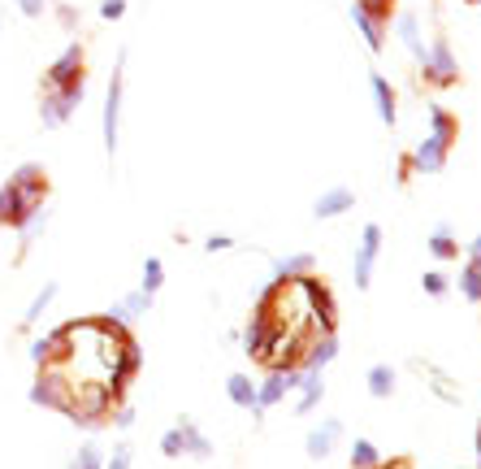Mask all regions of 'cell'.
Instances as JSON below:
<instances>
[{
  "label": "cell",
  "instance_id": "1",
  "mask_svg": "<svg viewBox=\"0 0 481 469\" xmlns=\"http://www.w3.org/2000/svg\"><path fill=\"white\" fill-rule=\"evenodd\" d=\"M83 96H87V78L65 83V87H44L39 92V122H44V131H61L65 122L78 113Z\"/></svg>",
  "mask_w": 481,
  "mask_h": 469
},
{
  "label": "cell",
  "instance_id": "2",
  "mask_svg": "<svg viewBox=\"0 0 481 469\" xmlns=\"http://www.w3.org/2000/svg\"><path fill=\"white\" fill-rule=\"evenodd\" d=\"M122 96H126V53H118V66H113L109 92H104V109H100V135H104L109 157L118 152V139H122Z\"/></svg>",
  "mask_w": 481,
  "mask_h": 469
},
{
  "label": "cell",
  "instance_id": "3",
  "mask_svg": "<svg viewBox=\"0 0 481 469\" xmlns=\"http://www.w3.org/2000/svg\"><path fill=\"white\" fill-rule=\"evenodd\" d=\"M417 70L429 87H455V83H460V62H455V53H451L447 35H434V39H429L425 62H420Z\"/></svg>",
  "mask_w": 481,
  "mask_h": 469
},
{
  "label": "cell",
  "instance_id": "4",
  "mask_svg": "<svg viewBox=\"0 0 481 469\" xmlns=\"http://www.w3.org/2000/svg\"><path fill=\"white\" fill-rule=\"evenodd\" d=\"M31 404H39V408H57V413H74V383L65 378L61 369H39V378L31 383Z\"/></svg>",
  "mask_w": 481,
  "mask_h": 469
},
{
  "label": "cell",
  "instance_id": "5",
  "mask_svg": "<svg viewBox=\"0 0 481 469\" xmlns=\"http://www.w3.org/2000/svg\"><path fill=\"white\" fill-rule=\"evenodd\" d=\"M39 209H44V201H39V196H31L27 187H18L13 178L0 187V226H9V231H22L35 213H39Z\"/></svg>",
  "mask_w": 481,
  "mask_h": 469
},
{
  "label": "cell",
  "instance_id": "6",
  "mask_svg": "<svg viewBox=\"0 0 481 469\" xmlns=\"http://www.w3.org/2000/svg\"><path fill=\"white\" fill-rule=\"evenodd\" d=\"M451 144L455 139H447V135H425L417 148L404 157V166H408V174H443L447 169V157H451Z\"/></svg>",
  "mask_w": 481,
  "mask_h": 469
},
{
  "label": "cell",
  "instance_id": "7",
  "mask_svg": "<svg viewBox=\"0 0 481 469\" xmlns=\"http://www.w3.org/2000/svg\"><path fill=\"white\" fill-rule=\"evenodd\" d=\"M382 226L378 222H369L364 231H360V248H355V292H369L373 287V269H378V257H382Z\"/></svg>",
  "mask_w": 481,
  "mask_h": 469
},
{
  "label": "cell",
  "instance_id": "8",
  "mask_svg": "<svg viewBox=\"0 0 481 469\" xmlns=\"http://www.w3.org/2000/svg\"><path fill=\"white\" fill-rule=\"evenodd\" d=\"M78 78H87V48H83V39H69L61 57L44 70V87H65Z\"/></svg>",
  "mask_w": 481,
  "mask_h": 469
},
{
  "label": "cell",
  "instance_id": "9",
  "mask_svg": "<svg viewBox=\"0 0 481 469\" xmlns=\"http://www.w3.org/2000/svg\"><path fill=\"white\" fill-rule=\"evenodd\" d=\"M347 13H352L355 31L364 35L369 53H382V48H386V31H390V22H386V18H378V13H373V9H369L364 0H352V9H347Z\"/></svg>",
  "mask_w": 481,
  "mask_h": 469
},
{
  "label": "cell",
  "instance_id": "10",
  "mask_svg": "<svg viewBox=\"0 0 481 469\" xmlns=\"http://www.w3.org/2000/svg\"><path fill=\"white\" fill-rule=\"evenodd\" d=\"M395 35H399V44L408 48V57L420 66V62H425L429 39H425V31H420V13H417V9H399V13H395Z\"/></svg>",
  "mask_w": 481,
  "mask_h": 469
},
{
  "label": "cell",
  "instance_id": "11",
  "mask_svg": "<svg viewBox=\"0 0 481 469\" xmlns=\"http://www.w3.org/2000/svg\"><path fill=\"white\" fill-rule=\"evenodd\" d=\"M338 439H343V422H338V417H325L321 426L308 431V439H304V452H308L313 461H325V457L338 448Z\"/></svg>",
  "mask_w": 481,
  "mask_h": 469
},
{
  "label": "cell",
  "instance_id": "12",
  "mask_svg": "<svg viewBox=\"0 0 481 469\" xmlns=\"http://www.w3.org/2000/svg\"><path fill=\"white\" fill-rule=\"evenodd\" d=\"M355 209V192L352 187H325L313 204V218L317 222H334V218H343V213H352Z\"/></svg>",
  "mask_w": 481,
  "mask_h": 469
},
{
  "label": "cell",
  "instance_id": "13",
  "mask_svg": "<svg viewBox=\"0 0 481 469\" xmlns=\"http://www.w3.org/2000/svg\"><path fill=\"white\" fill-rule=\"evenodd\" d=\"M369 92H373V104H378L382 127H395V122H399V96H395V87H390V78H386L382 70L369 74Z\"/></svg>",
  "mask_w": 481,
  "mask_h": 469
},
{
  "label": "cell",
  "instance_id": "14",
  "mask_svg": "<svg viewBox=\"0 0 481 469\" xmlns=\"http://www.w3.org/2000/svg\"><path fill=\"white\" fill-rule=\"evenodd\" d=\"M338 357V335H317V343L299 357V369L304 374H325V366Z\"/></svg>",
  "mask_w": 481,
  "mask_h": 469
},
{
  "label": "cell",
  "instance_id": "15",
  "mask_svg": "<svg viewBox=\"0 0 481 469\" xmlns=\"http://www.w3.org/2000/svg\"><path fill=\"white\" fill-rule=\"evenodd\" d=\"M313 269H317V257H313V252H290V257H278V261H273V283L308 278Z\"/></svg>",
  "mask_w": 481,
  "mask_h": 469
},
{
  "label": "cell",
  "instance_id": "16",
  "mask_svg": "<svg viewBox=\"0 0 481 469\" xmlns=\"http://www.w3.org/2000/svg\"><path fill=\"white\" fill-rule=\"evenodd\" d=\"M178 439H183V457H195V461L213 457V443H208V435L195 426L192 417H178Z\"/></svg>",
  "mask_w": 481,
  "mask_h": 469
},
{
  "label": "cell",
  "instance_id": "17",
  "mask_svg": "<svg viewBox=\"0 0 481 469\" xmlns=\"http://www.w3.org/2000/svg\"><path fill=\"white\" fill-rule=\"evenodd\" d=\"M225 396H230L234 408L257 413V383H252V374H230V378H225Z\"/></svg>",
  "mask_w": 481,
  "mask_h": 469
},
{
  "label": "cell",
  "instance_id": "18",
  "mask_svg": "<svg viewBox=\"0 0 481 469\" xmlns=\"http://www.w3.org/2000/svg\"><path fill=\"white\" fill-rule=\"evenodd\" d=\"M321 400H325V374H304V383H299V400H295V417H308Z\"/></svg>",
  "mask_w": 481,
  "mask_h": 469
},
{
  "label": "cell",
  "instance_id": "19",
  "mask_svg": "<svg viewBox=\"0 0 481 469\" xmlns=\"http://www.w3.org/2000/svg\"><path fill=\"white\" fill-rule=\"evenodd\" d=\"M425 248H429V257H434V261H455V257H460V243H455V231H451V222H438Z\"/></svg>",
  "mask_w": 481,
  "mask_h": 469
},
{
  "label": "cell",
  "instance_id": "20",
  "mask_svg": "<svg viewBox=\"0 0 481 469\" xmlns=\"http://www.w3.org/2000/svg\"><path fill=\"white\" fill-rule=\"evenodd\" d=\"M57 292H61L57 283H44V287L35 292V300L27 304V313H22V331H31V326H39V317L48 313V304L57 300Z\"/></svg>",
  "mask_w": 481,
  "mask_h": 469
},
{
  "label": "cell",
  "instance_id": "21",
  "mask_svg": "<svg viewBox=\"0 0 481 469\" xmlns=\"http://www.w3.org/2000/svg\"><path fill=\"white\" fill-rule=\"evenodd\" d=\"M364 383H369V396H373V400H390L399 378H395V369H390V366H369Z\"/></svg>",
  "mask_w": 481,
  "mask_h": 469
},
{
  "label": "cell",
  "instance_id": "22",
  "mask_svg": "<svg viewBox=\"0 0 481 469\" xmlns=\"http://www.w3.org/2000/svg\"><path fill=\"white\" fill-rule=\"evenodd\" d=\"M382 465V448L373 439H355L352 443V469H378Z\"/></svg>",
  "mask_w": 481,
  "mask_h": 469
},
{
  "label": "cell",
  "instance_id": "23",
  "mask_svg": "<svg viewBox=\"0 0 481 469\" xmlns=\"http://www.w3.org/2000/svg\"><path fill=\"white\" fill-rule=\"evenodd\" d=\"M460 296L469 304H481V266H460Z\"/></svg>",
  "mask_w": 481,
  "mask_h": 469
},
{
  "label": "cell",
  "instance_id": "24",
  "mask_svg": "<svg viewBox=\"0 0 481 469\" xmlns=\"http://www.w3.org/2000/svg\"><path fill=\"white\" fill-rule=\"evenodd\" d=\"M420 292H425L429 300H443V296L451 292V278L443 274V269H425V274H420Z\"/></svg>",
  "mask_w": 481,
  "mask_h": 469
},
{
  "label": "cell",
  "instance_id": "25",
  "mask_svg": "<svg viewBox=\"0 0 481 469\" xmlns=\"http://www.w3.org/2000/svg\"><path fill=\"white\" fill-rule=\"evenodd\" d=\"M160 287H165V266H160V257H148V261H143V287H139V292L157 296Z\"/></svg>",
  "mask_w": 481,
  "mask_h": 469
},
{
  "label": "cell",
  "instance_id": "26",
  "mask_svg": "<svg viewBox=\"0 0 481 469\" xmlns=\"http://www.w3.org/2000/svg\"><path fill=\"white\" fill-rule=\"evenodd\" d=\"M69 469H104V452H100L96 443H83L78 457L69 461Z\"/></svg>",
  "mask_w": 481,
  "mask_h": 469
},
{
  "label": "cell",
  "instance_id": "27",
  "mask_svg": "<svg viewBox=\"0 0 481 469\" xmlns=\"http://www.w3.org/2000/svg\"><path fill=\"white\" fill-rule=\"evenodd\" d=\"M130 461H135V448L130 443H118L113 457H104V469H130Z\"/></svg>",
  "mask_w": 481,
  "mask_h": 469
},
{
  "label": "cell",
  "instance_id": "28",
  "mask_svg": "<svg viewBox=\"0 0 481 469\" xmlns=\"http://www.w3.org/2000/svg\"><path fill=\"white\" fill-rule=\"evenodd\" d=\"M160 457H169V461H178V457H183V439H178V426L160 435Z\"/></svg>",
  "mask_w": 481,
  "mask_h": 469
},
{
  "label": "cell",
  "instance_id": "29",
  "mask_svg": "<svg viewBox=\"0 0 481 469\" xmlns=\"http://www.w3.org/2000/svg\"><path fill=\"white\" fill-rule=\"evenodd\" d=\"M100 18L104 22H122L126 18V0H100Z\"/></svg>",
  "mask_w": 481,
  "mask_h": 469
},
{
  "label": "cell",
  "instance_id": "30",
  "mask_svg": "<svg viewBox=\"0 0 481 469\" xmlns=\"http://www.w3.org/2000/svg\"><path fill=\"white\" fill-rule=\"evenodd\" d=\"M53 13H57V22H61L65 31H78V9H69V4L57 0V4H53Z\"/></svg>",
  "mask_w": 481,
  "mask_h": 469
},
{
  "label": "cell",
  "instance_id": "31",
  "mask_svg": "<svg viewBox=\"0 0 481 469\" xmlns=\"http://www.w3.org/2000/svg\"><path fill=\"white\" fill-rule=\"evenodd\" d=\"M230 248H239L230 234H208V239H204V252H213V257H217V252H230Z\"/></svg>",
  "mask_w": 481,
  "mask_h": 469
},
{
  "label": "cell",
  "instance_id": "32",
  "mask_svg": "<svg viewBox=\"0 0 481 469\" xmlns=\"http://www.w3.org/2000/svg\"><path fill=\"white\" fill-rule=\"evenodd\" d=\"M109 413H113V426H118V431H130V426H135V408H130V404H118V408H109Z\"/></svg>",
  "mask_w": 481,
  "mask_h": 469
},
{
  "label": "cell",
  "instance_id": "33",
  "mask_svg": "<svg viewBox=\"0 0 481 469\" xmlns=\"http://www.w3.org/2000/svg\"><path fill=\"white\" fill-rule=\"evenodd\" d=\"M464 257H469V266H481V231H477V239L464 248Z\"/></svg>",
  "mask_w": 481,
  "mask_h": 469
},
{
  "label": "cell",
  "instance_id": "34",
  "mask_svg": "<svg viewBox=\"0 0 481 469\" xmlns=\"http://www.w3.org/2000/svg\"><path fill=\"white\" fill-rule=\"evenodd\" d=\"M378 469H408V465H404V461H390V465H386V461H382Z\"/></svg>",
  "mask_w": 481,
  "mask_h": 469
},
{
  "label": "cell",
  "instance_id": "35",
  "mask_svg": "<svg viewBox=\"0 0 481 469\" xmlns=\"http://www.w3.org/2000/svg\"><path fill=\"white\" fill-rule=\"evenodd\" d=\"M477 469H481V422H477Z\"/></svg>",
  "mask_w": 481,
  "mask_h": 469
},
{
  "label": "cell",
  "instance_id": "36",
  "mask_svg": "<svg viewBox=\"0 0 481 469\" xmlns=\"http://www.w3.org/2000/svg\"><path fill=\"white\" fill-rule=\"evenodd\" d=\"M464 4H481V0H464Z\"/></svg>",
  "mask_w": 481,
  "mask_h": 469
}]
</instances>
